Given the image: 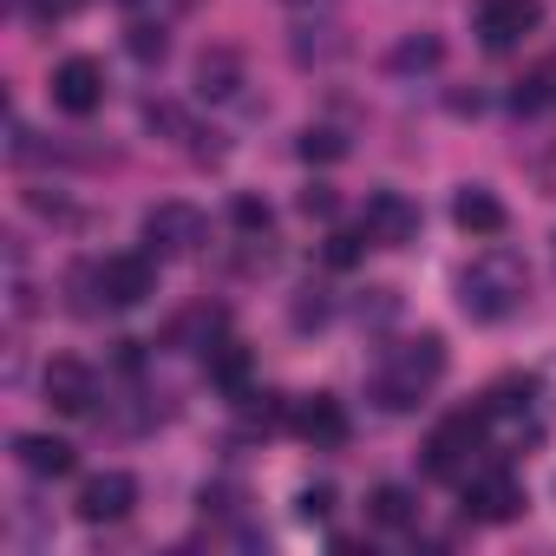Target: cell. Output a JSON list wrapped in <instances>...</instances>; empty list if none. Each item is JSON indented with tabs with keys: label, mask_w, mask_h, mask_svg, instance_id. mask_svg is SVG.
Segmentation results:
<instances>
[{
	"label": "cell",
	"mask_w": 556,
	"mask_h": 556,
	"mask_svg": "<svg viewBox=\"0 0 556 556\" xmlns=\"http://www.w3.org/2000/svg\"><path fill=\"white\" fill-rule=\"evenodd\" d=\"M439 374H445V341H439V334L400 341V348L380 361V374H374V400H380L387 413H413V406L439 387Z\"/></svg>",
	"instance_id": "cell-1"
},
{
	"label": "cell",
	"mask_w": 556,
	"mask_h": 556,
	"mask_svg": "<svg viewBox=\"0 0 556 556\" xmlns=\"http://www.w3.org/2000/svg\"><path fill=\"white\" fill-rule=\"evenodd\" d=\"M523 295H530V275H523V262L504 255V249L478 255V262L458 275V308H465L471 321H504Z\"/></svg>",
	"instance_id": "cell-2"
},
{
	"label": "cell",
	"mask_w": 556,
	"mask_h": 556,
	"mask_svg": "<svg viewBox=\"0 0 556 556\" xmlns=\"http://www.w3.org/2000/svg\"><path fill=\"white\" fill-rule=\"evenodd\" d=\"M484 432H491V419H484V406H471V413H458V419H445L432 439H426V471L432 478H471V452L484 445Z\"/></svg>",
	"instance_id": "cell-3"
},
{
	"label": "cell",
	"mask_w": 556,
	"mask_h": 556,
	"mask_svg": "<svg viewBox=\"0 0 556 556\" xmlns=\"http://www.w3.org/2000/svg\"><path fill=\"white\" fill-rule=\"evenodd\" d=\"M92 289H99L105 308H138L144 295H157V255L138 249V255H112V262H99V268H92Z\"/></svg>",
	"instance_id": "cell-4"
},
{
	"label": "cell",
	"mask_w": 556,
	"mask_h": 556,
	"mask_svg": "<svg viewBox=\"0 0 556 556\" xmlns=\"http://www.w3.org/2000/svg\"><path fill=\"white\" fill-rule=\"evenodd\" d=\"M471 27H478V40L491 53H510V47H523L543 27V0H478Z\"/></svg>",
	"instance_id": "cell-5"
},
{
	"label": "cell",
	"mask_w": 556,
	"mask_h": 556,
	"mask_svg": "<svg viewBox=\"0 0 556 556\" xmlns=\"http://www.w3.org/2000/svg\"><path fill=\"white\" fill-rule=\"evenodd\" d=\"M517 510H523V484H517L504 465L465 478V517H471V523H510Z\"/></svg>",
	"instance_id": "cell-6"
},
{
	"label": "cell",
	"mask_w": 556,
	"mask_h": 556,
	"mask_svg": "<svg viewBox=\"0 0 556 556\" xmlns=\"http://www.w3.org/2000/svg\"><path fill=\"white\" fill-rule=\"evenodd\" d=\"M289 432L295 439H308L315 452H334V445H348V406L334 400V393H308V400H295L289 406Z\"/></svg>",
	"instance_id": "cell-7"
},
{
	"label": "cell",
	"mask_w": 556,
	"mask_h": 556,
	"mask_svg": "<svg viewBox=\"0 0 556 556\" xmlns=\"http://www.w3.org/2000/svg\"><path fill=\"white\" fill-rule=\"evenodd\" d=\"M53 105L60 112H73V118H92L99 105H105V66L99 60H60L53 66Z\"/></svg>",
	"instance_id": "cell-8"
},
{
	"label": "cell",
	"mask_w": 556,
	"mask_h": 556,
	"mask_svg": "<svg viewBox=\"0 0 556 556\" xmlns=\"http://www.w3.org/2000/svg\"><path fill=\"white\" fill-rule=\"evenodd\" d=\"M361 229L380 242V249H400L419 236V203L400 197V190H367V210H361Z\"/></svg>",
	"instance_id": "cell-9"
},
{
	"label": "cell",
	"mask_w": 556,
	"mask_h": 556,
	"mask_svg": "<svg viewBox=\"0 0 556 556\" xmlns=\"http://www.w3.org/2000/svg\"><path fill=\"white\" fill-rule=\"evenodd\" d=\"M203 242V216L190 210V203H157V210H144V249L164 262V255H190Z\"/></svg>",
	"instance_id": "cell-10"
},
{
	"label": "cell",
	"mask_w": 556,
	"mask_h": 556,
	"mask_svg": "<svg viewBox=\"0 0 556 556\" xmlns=\"http://www.w3.org/2000/svg\"><path fill=\"white\" fill-rule=\"evenodd\" d=\"M131 504H138L131 471H99L79 484V523H118V517H131Z\"/></svg>",
	"instance_id": "cell-11"
},
{
	"label": "cell",
	"mask_w": 556,
	"mask_h": 556,
	"mask_svg": "<svg viewBox=\"0 0 556 556\" xmlns=\"http://www.w3.org/2000/svg\"><path fill=\"white\" fill-rule=\"evenodd\" d=\"M40 387H47V406H53V413H66V419H86V413H92V400H99V374H92L86 361H53Z\"/></svg>",
	"instance_id": "cell-12"
},
{
	"label": "cell",
	"mask_w": 556,
	"mask_h": 556,
	"mask_svg": "<svg viewBox=\"0 0 556 556\" xmlns=\"http://www.w3.org/2000/svg\"><path fill=\"white\" fill-rule=\"evenodd\" d=\"M14 458H21V471H34V478H73V465H79V452H73L66 439H53V432H21V439H14Z\"/></svg>",
	"instance_id": "cell-13"
},
{
	"label": "cell",
	"mask_w": 556,
	"mask_h": 556,
	"mask_svg": "<svg viewBox=\"0 0 556 556\" xmlns=\"http://www.w3.org/2000/svg\"><path fill=\"white\" fill-rule=\"evenodd\" d=\"M452 216H458V229H465V236H484V242H491V236H504V223H510V216H504V203H497L484 184H465V190L452 197Z\"/></svg>",
	"instance_id": "cell-14"
},
{
	"label": "cell",
	"mask_w": 556,
	"mask_h": 556,
	"mask_svg": "<svg viewBox=\"0 0 556 556\" xmlns=\"http://www.w3.org/2000/svg\"><path fill=\"white\" fill-rule=\"evenodd\" d=\"M236 86H242V60L229 47L197 60V99H236Z\"/></svg>",
	"instance_id": "cell-15"
},
{
	"label": "cell",
	"mask_w": 556,
	"mask_h": 556,
	"mask_svg": "<svg viewBox=\"0 0 556 556\" xmlns=\"http://www.w3.org/2000/svg\"><path fill=\"white\" fill-rule=\"evenodd\" d=\"M413 517H419V504H413L406 484H374V497H367V523H380V530H406Z\"/></svg>",
	"instance_id": "cell-16"
},
{
	"label": "cell",
	"mask_w": 556,
	"mask_h": 556,
	"mask_svg": "<svg viewBox=\"0 0 556 556\" xmlns=\"http://www.w3.org/2000/svg\"><path fill=\"white\" fill-rule=\"evenodd\" d=\"M203 367H210V380H216L223 393H236V400L249 393V348H236V341H216Z\"/></svg>",
	"instance_id": "cell-17"
},
{
	"label": "cell",
	"mask_w": 556,
	"mask_h": 556,
	"mask_svg": "<svg viewBox=\"0 0 556 556\" xmlns=\"http://www.w3.org/2000/svg\"><path fill=\"white\" fill-rule=\"evenodd\" d=\"M530 400H536V380H497V387L484 393V419H491V426H497V419H523Z\"/></svg>",
	"instance_id": "cell-18"
},
{
	"label": "cell",
	"mask_w": 556,
	"mask_h": 556,
	"mask_svg": "<svg viewBox=\"0 0 556 556\" xmlns=\"http://www.w3.org/2000/svg\"><path fill=\"white\" fill-rule=\"evenodd\" d=\"M439 60H445V47H439L432 34H413V40H400V47H393V60H387V66H393V73H432Z\"/></svg>",
	"instance_id": "cell-19"
},
{
	"label": "cell",
	"mask_w": 556,
	"mask_h": 556,
	"mask_svg": "<svg viewBox=\"0 0 556 556\" xmlns=\"http://www.w3.org/2000/svg\"><path fill=\"white\" fill-rule=\"evenodd\" d=\"M242 426L249 432H275V426H289V406L275 393H242Z\"/></svg>",
	"instance_id": "cell-20"
},
{
	"label": "cell",
	"mask_w": 556,
	"mask_h": 556,
	"mask_svg": "<svg viewBox=\"0 0 556 556\" xmlns=\"http://www.w3.org/2000/svg\"><path fill=\"white\" fill-rule=\"evenodd\" d=\"M302 157H308V164H341V157H348V138L308 125V131H302Z\"/></svg>",
	"instance_id": "cell-21"
},
{
	"label": "cell",
	"mask_w": 556,
	"mask_h": 556,
	"mask_svg": "<svg viewBox=\"0 0 556 556\" xmlns=\"http://www.w3.org/2000/svg\"><path fill=\"white\" fill-rule=\"evenodd\" d=\"M229 223H236L242 236H268V229H275V216H268L262 197H236V203H229Z\"/></svg>",
	"instance_id": "cell-22"
},
{
	"label": "cell",
	"mask_w": 556,
	"mask_h": 556,
	"mask_svg": "<svg viewBox=\"0 0 556 556\" xmlns=\"http://www.w3.org/2000/svg\"><path fill=\"white\" fill-rule=\"evenodd\" d=\"M367 242H374L367 229H341V236H328V262H334V268H354V262L367 255Z\"/></svg>",
	"instance_id": "cell-23"
},
{
	"label": "cell",
	"mask_w": 556,
	"mask_h": 556,
	"mask_svg": "<svg viewBox=\"0 0 556 556\" xmlns=\"http://www.w3.org/2000/svg\"><path fill=\"white\" fill-rule=\"evenodd\" d=\"M295 510H302V523H328V517H334V484H308V491L295 497Z\"/></svg>",
	"instance_id": "cell-24"
},
{
	"label": "cell",
	"mask_w": 556,
	"mask_h": 556,
	"mask_svg": "<svg viewBox=\"0 0 556 556\" xmlns=\"http://www.w3.org/2000/svg\"><path fill=\"white\" fill-rule=\"evenodd\" d=\"M510 105H517V112H543V105H549V73H530V79H517Z\"/></svg>",
	"instance_id": "cell-25"
},
{
	"label": "cell",
	"mask_w": 556,
	"mask_h": 556,
	"mask_svg": "<svg viewBox=\"0 0 556 556\" xmlns=\"http://www.w3.org/2000/svg\"><path fill=\"white\" fill-rule=\"evenodd\" d=\"M27 14H34V27H53V21L79 14V0H27Z\"/></svg>",
	"instance_id": "cell-26"
},
{
	"label": "cell",
	"mask_w": 556,
	"mask_h": 556,
	"mask_svg": "<svg viewBox=\"0 0 556 556\" xmlns=\"http://www.w3.org/2000/svg\"><path fill=\"white\" fill-rule=\"evenodd\" d=\"M131 53L151 66V60H164V27H131Z\"/></svg>",
	"instance_id": "cell-27"
},
{
	"label": "cell",
	"mask_w": 556,
	"mask_h": 556,
	"mask_svg": "<svg viewBox=\"0 0 556 556\" xmlns=\"http://www.w3.org/2000/svg\"><path fill=\"white\" fill-rule=\"evenodd\" d=\"M334 210H341V203H334V190H328V184H315V190H302V216H321V223H328Z\"/></svg>",
	"instance_id": "cell-28"
},
{
	"label": "cell",
	"mask_w": 556,
	"mask_h": 556,
	"mask_svg": "<svg viewBox=\"0 0 556 556\" xmlns=\"http://www.w3.org/2000/svg\"><path fill=\"white\" fill-rule=\"evenodd\" d=\"M144 125H151V131H177V138H184V112H177V105H144Z\"/></svg>",
	"instance_id": "cell-29"
}]
</instances>
